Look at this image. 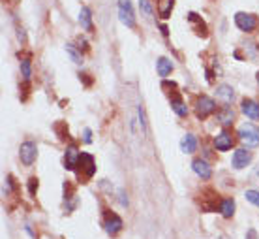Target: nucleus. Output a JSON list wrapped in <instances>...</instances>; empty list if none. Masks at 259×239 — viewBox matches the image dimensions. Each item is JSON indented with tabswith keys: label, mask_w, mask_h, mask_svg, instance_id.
<instances>
[{
	"label": "nucleus",
	"mask_w": 259,
	"mask_h": 239,
	"mask_svg": "<svg viewBox=\"0 0 259 239\" xmlns=\"http://www.w3.org/2000/svg\"><path fill=\"white\" fill-rule=\"evenodd\" d=\"M235 25L243 32H254L258 28V17L254 15V13L239 11V13H235Z\"/></svg>",
	"instance_id": "f257e3e1"
},
{
	"label": "nucleus",
	"mask_w": 259,
	"mask_h": 239,
	"mask_svg": "<svg viewBox=\"0 0 259 239\" xmlns=\"http://www.w3.org/2000/svg\"><path fill=\"white\" fill-rule=\"evenodd\" d=\"M239 138L243 143H246V147H258L259 145V132L254 124H243L239 128Z\"/></svg>",
	"instance_id": "f03ea898"
},
{
	"label": "nucleus",
	"mask_w": 259,
	"mask_h": 239,
	"mask_svg": "<svg viewBox=\"0 0 259 239\" xmlns=\"http://www.w3.org/2000/svg\"><path fill=\"white\" fill-rule=\"evenodd\" d=\"M19 158L24 166H32L38 158V145L34 141H24L19 147Z\"/></svg>",
	"instance_id": "7ed1b4c3"
},
{
	"label": "nucleus",
	"mask_w": 259,
	"mask_h": 239,
	"mask_svg": "<svg viewBox=\"0 0 259 239\" xmlns=\"http://www.w3.org/2000/svg\"><path fill=\"white\" fill-rule=\"evenodd\" d=\"M119 19L122 21V25H126L128 28L135 26V15H133V8L130 0H119Z\"/></svg>",
	"instance_id": "20e7f679"
},
{
	"label": "nucleus",
	"mask_w": 259,
	"mask_h": 239,
	"mask_svg": "<svg viewBox=\"0 0 259 239\" xmlns=\"http://www.w3.org/2000/svg\"><path fill=\"white\" fill-rule=\"evenodd\" d=\"M216 111V102L209 96H199L197 104H195V115L199 119H207L209 115H212Z\"/></svg>",
	"instance_id": "39448f33"
},
{
	"label": "nucleus",
	"mask_w": 259,
	"mask_h": 239,
	"mask_svg": "<svg viewBox=\"0 0 259 239\" xmlns=\"http://www.w3.org/2000/svg\"><path fill=\"white\" fill-rule=\"evenodd\" d=\"M252 160V153L248 149H237L235 153H233V168L235 170H243L246 166L250 164Z\"/></svg>",
	"instance_id": "423d86ee"
},
{
	"label": "nucleus",
	"mask_w": 259,
	"mask_h": 239,
	"mask_svg": "<svg viewBox=\"0 0 259 239\" xmlns=\"http://www.w3.org/2000/svg\"><path fill=\"white\" fill-rule=\"evenodd\" d=\"M122 226H124V224H122V219L119 215H115V213L106 215V232L109 236H117V234L122 230Z\"/></svg>",
	"instance_id": "0eeeda50"
},
{
	"label": "nucleus",
	"mask_w": 259,
	"mask_h": 239,
	"mask_svg": "<svg viewBox=\"0 0 259 239\" xmlns=\"http://www.w3.org/2000/svg\"><path fill=\"white\" fill-rule=\"evenodd\" d=\"M192 170H194L195 175H197V177H201V179H211L212 177V168L207 164V160L195 158L194 162H192Z\"/></svg>",
	"instance_id": "6e6552de"
},
{
	"label": "nucleus",
	"mask_w": 259,
	"mask_h": 239,
	"mask_svg": "<svg viewBox=\"0 0 259 239\" xmlns=\"http://www.w3.org/2000/svg\"><path fill=\"white\" fill-rule=\"evenodd\" d=\"M77 166H81L85 177H92L96 173V162H94L92 155H89V153H81V158H79V164Z\"/></svg>",
	"instance_id": "1a4fd4ad"
},
{
	"label": "nucleus",
	"mask_w": 259,
	"mask_h": 239,
	"mask_svg": "<svg viewBox=\"0 0 259 239\" xmlns=\"http://www.w3.org/2000/svg\"><path fill=\"white\" fill-rule=\"evenodd\" d=\"M241 109H243L244 115L250 117L252 121H258L259 119V104L256 102V100L244 98L243 104H241Z\"/></svg>",
	"instance_id": "9d476101"
},
{
	"label": "nucleus",
	"mask_w": 259,
	"mask_h": 239,
	"mask_svg": "<svg viewBox=\"0 0 259 239\" xmlns=\"http://www.w3.org/2000/svg\"><path fill=\"white\" fill-rule=\"evenodd\" d=\"M79 158H81V153L77 151L75 145H70L66 149V155H64V166L68 170H73L75 166L79 164Z\"/></svg>",
	"instance_id": "9b49d317"
},
{
	"label": "nucleus",
	"mask_w": 259,
	"mask_h": 239,
	"mask_svg": "<svg viewBox=\"0 0 259 239\" xmlns=\"http://www.w3.org/2000/svg\"><path fill=\"white\" fill-rule=\"evenodd\" d=\"M233 145V138H231V134L229 132H220L216 138H214V147L218 149V151H229Z\"/></svg>",
	"instance_id": "f8f14e48"
},
{
	"label": "nucleus",
	"mask_w": 259,
	"mask_h": 239,
	"mask_svg": "<svg viewBox=\"0 0 259 239\" xmlns=\"http://www.w3.org/2000/svg\"><path fill=\"white\" fill-rule=\"evenodd\" d=\"M218 121L224 124V126H231L233 121H235V111H233L229 106L222 107V109L218 111Z\"/></svg>",
	"instance_id": "ddd939ff"
},
{
	"label": "nucleus",
	"mask_w": 259,
	"mask_h": 239,
	"mask_svg": "<svg viewBox=\"0 0 259 239\" xmlns=\"http://www.w3.org/2000/svg\"><path fill=\"white\" fill-rule=\"evenodd\" d=\"M180 149H182L184 153H188V155L195 153V149H197V140H195L194 134H186V136L180 140Z\"/></svg>",
	"instance_id": "4468645a"
},
{
	"label": "nucleus",
	"mask_w": 259,
	"mask_h": 239,
	"mask_svg": "<svg viewBox=\"0 0 259 239\" xmlns=\"http://www.w3.org/2000/svg\"><path fill=\"white\" fill-rule=\"evenodd\" d=\"M175 6V0H158V13L162 19H169Z\"/></svg>",
	"instance_id": "2eb2a0df"
},
{
	"label": "nucleus",
	"mask_w": 259,
	"mask_h": 239,
	"mask_svg": "<svg viewBox=\"0 0 259 239\" xmlns=\"http://www.w3.org/2000/svg\"><path fill=\"white\" fill-rule=\"evenodd\" d=\"M156 68H158V74L162 75V77H167V75L173 72V62H171L169 58L160 57L158 62H156Z\"/></svg>",
	"instance_id": "dca6fc26"
},
{
	"label": "nucleus",
	"mask_w": 259,
	"mask_h": 239,
	"mask_svg": "<svg viewBox=\"0 0 259 239\" xmlns=\"http://www.w3.org/2000/svg\"><path fill=\"white\" fill-rule=\"evenodd\" d=\"M79 23H81V26L85 30H89V32L94 30V26H92V15H90L89 8H81V11H79Z\"/></svg>",
	"instance_id": "f3484780"
},
{
	"label": "nucleus",
	"mask_w": 259,
	"mask_h": 239,
	"mask_svg": "<svg viewBox=\"0 0 259 239\" xmlns=\"http://www.w3.org/2000/svg\"><path fill=\"white\" fill-rule=\"evenodd\" d=\"M171 107H173V111H175L178 117L188 115V107H186V104L182 102L180 96H173V98H171Z\"/></svg>",
	"instance_id": "a211bd4d"
},
{
	"label": "nucleus",
	"mask_w": 259,
	"mask_h": 239,
	"mask_svg": "<svg viewBox=\"0 0 259 239\" xmlns=\"http://www.w3.org/2000/svg\"><path fill=\"white\" fill-rule=\"evenodd\" d=\"M220 213H222V217H226V219H231L233 213H235V200H231V198L224 200V202L220 204Z\"/></svg>",
	"instance_id": "6ab92c4d"
},
{
	"label": "nucleus",
	"mask_w": 259,
	"mask_h": 239,
	"mask_svg": "<svg viewBox=\"0 0 259 239\" xmlns=\"http://www.w3.org/2000/svg\"><path fill=\"white\" fill-rule=\"evenodd\" d=\"M216 96L222 98L224 102H233V98H235V92H233V89H231L229 85H220L218 89H216Z\"/></svg>",
	"instance_id": "aec40b11"
},
{
	"label": "nucleus",
	"mask_w": 259,
	"mask_h": 239,
	"mask_svg": "<svg viewBox=\"0 0 259 239\" xmlns=\"http://www.w3.org/2000/svg\"><path fill=\"white\" fill-rule=\"evenodd\" d=\"M66 53L70 55V58H72L75 64H83V55L75 49V45H73V43H66Z\"/></svg>",
	"instance_id": "412c9836"
},
{
	"label": "nucleus",
	"mask_w": 259,
	"mask_h": 239,
	"mask_svg": "<svg viewBox=\"0 0 259 239\" xmlns=\"http://www.w3.org/2000/svg\"><path fill=\"white\" fill-rule=\"evenodd\" d=\"M139 9H141V15H145L146 19H152L154 9H152L150 0H139Z\"/></svg>",
	"instance_id": "4be33fe9"
},
{
	"label": "nucleus",
	"mask_w": 259,
	"mask_h": 239,
	"mask_svg": "<svg viewBox=\"0 0 259 239\" xmlns=\"http://www.w3.org/2000/svg\"><path fill=\"white\" fill-rule=\"evenodd\" d=\"M21 75H23L24 81H28V79L32 77V64H30L28 58H23V60H21Z\"/></svg>",
	"instance_id": "5701e85b"
},
{
	"label": "nucleus",
	"mask_w": 259,
	"mask_h": 239,
	"mask_svg": "<svg viewBox=\"0 0 259 239\" xmlns=\"http://www.w3.org/2000/svg\"><path fill=\"white\" fill-rule=\"evenodd\" d=\"M137 113H139V124H141V130L146 134L148 132V126H146V115H145V107H143V104H139Z\"/></svg>",
	"instance_id": "b1692460"
},
{
	"label": "nucleus",
	"mask_w": 259,
	"mask_h": 239,
	"mask_svg": "<svg viewBox=\"0 0 259 239\" xmlns=\"http://www.w3.org/2000/svg\"><path fill=\"white\" fill-rule=\"evenodd\" d=\"M246 200L250 202V204H254V206L259 207V190H246Z\"/></svg>",
	"instance_id": "393cba45"
},
{
	"label": "nucleus",
	"mask_w": 259,
	"mask_h": 239,
	"mask_svg": "<svg viewBox=\"0 0 259 239\" xmlns=\"http://www.w3.org/2000/svg\"><path fill=\"white\" fill-rule=\"evenodd\" d=\"M188 21H190V23H195V25H197V26H199V28H201L203 32L207 30V26H205V23H203L201 19L197 17V13H194V11H190V13H188ZM205 34H207V32H205Z\"/></svg>",
	"instance_id": "a878e982"
},
{
	"label": "nucleus",
	"mask_w": 259,
	"mask_h": 239,
	"mask_svg": "<svg viewBox=\"0 0 259 239\" xmlns=\"http://www.w3.org/2000/svg\"><path fill=\"white\" fill-rule=\"evenodd\" d=\"M17 40L21 41V43H24V41H26V34H24V28H21V26H17Z\"/></svg>",
	"instance_id": "bb28decb"
},
{
	"label": "nucleus",
	"mask_w": 259,
	"mask_h": 239,
	"mask_svg": "<svg viewBox=\"0 0 259 239\" xmlns=\"http://www.w3.org/2000/svg\"><path fill=\"white\" fill-rule=\"evenodd\" d=\"M83 140H85V143H90V141H92V130H90V128H85Z\"/></svg>",
	"instance_id": "cd10ccee"
},
{
	"label": "nucleus",
	"mask_w": 259,
	"mask_h": 239,
	"mask_svg": "<svg viewBox=\"0 0 259 239\" xmlns=\"http://www.w3.org/2000/svg\"><path fill=\"white\" fill-rule=\"evenodd\" d=\"M28 190H30V194H34L36 190H38V179H30V183H28Z\"/></svg>",
	"instance_id": "c85d7f7f"
},
{
	"label": "nucleus",
	"mask_w": 259,
	"mask_h": 239,
	"mask_svg": "<svg viewBox=\"0 0 259 239\" xmlns=\"http://www.w3.org/2000/svg\"><path fill=\"white\" fill-rule=\"evenodd\" d=\"M119 196H121V204H122V206H124V207L128 206V198H126V194H124L122 190H121V192H119Z\"/></svg>",
	"instance_id": "c756f323"
},
{
	"label": "nucleus",
	"mask_w": 259,
	"mask_h": 239,
	"mask_svg": "<svg viewBox=\"0 0 259 239\" xmlns=\"http://www.w3.org/2000/svg\"><path fill=\"white\" fill-rule=\"evenodd\" d=\"M246 239H258V234H256V230H248V234H246Z\"/></svg>",
	"instance_id": "7c9ffc66"
},
{
	"label": "nucleus",
	"mask_w": 259,
	"mask_h": 239,
	"mask_svg": "<svg viewBox=\"0 0 259 239\" xmlns=\"http://www.w3.org/2000/svg\"><path fill=\"white\" fill-rule=\"evenodd\" d=\"M258 83H259V72H258Z\"/></svg>",
	"instance_id": "2f4dec72"
}]
</instances>
